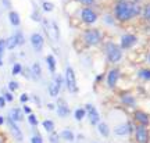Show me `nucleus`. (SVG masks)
<instances>
[{"label":"nucleus","mask_w":150,"mask_h":143,"mask_svg":"<svg viewBox=\"0 0 150 143\" xmlns=\"http://www.w3.org/2000/svg\"><path fill=\"white\" fill-rule=\"evenodd\" d=\"M140 11H142V8L132 1L121 0L114 6V17L118 21H128L131 18H134L135 16H139Z\"/></svg>","instance_id":"1"},{"label":"nucleus","mask_w":150,"mask_h":143,"mask_svg":"<svg viewBox=\"0 0 150 143\" xmlns=\"http://www.w3.org/2000/svg\"><path fill=\"white\" fill-rule=\"evenodd\" d=\"M102 32L96 29V28H89L82 33V39L88 46H97L102 42Z\"/></svg>","instance_id":"2"},{"label":"nucleus","mask_w":150,"mask_h":143,"mask_svg":"<svg viewBox=\"0 0 150 143\" xmlns=\"http://www.w3.org/2000/svg\"><path fill=\"white\" fill-rule=\"evenodd\" d=\"M106 54H107V58L108 61L112 64L118 63L121 57H122V52H121V47H118L115 43L112 42H108L106 45Z\"/></svg>","instance_id":"3"},{"label":"nucleus","mask_w":150,"mask_h":143,"mask_svg":"<svg viewBox=\"0 0 150 143\" xmlns=\"http://www.w3.org/2000/svg\"><path fill=\"white\" fill-rule=\"evenodd\" d=\"M64 82L67 85V89L70 90L71 93H76L78 92V86H76V78H75V72L71 67L65 68V78Z\"/></svg>","instance_id":"4"},{"label":"nucleus","mask_w":150,"mask_h":143,"mask_svg":"<svg viewBox=\"0 0 150 143\" xmlns=\"http://www.w3.org/2000/svg\"><path fill=\"white\" fill-rule=\"evenodd\" d=\"M81 20L88 25H92L97 21V13L91 7H83L81 10Z\"/></svg>","instance_id":"5"},{"label":"nucleus","mask_w":150,"mask_h":143,"mask_svg":"<svg viewBox=\"0 0 150 143\" xmlns=\"http://www.w3.org/2000/svg\"><path fill=\"white\" fill-rule=\"evenodd\" d=\"M6 121H7V127H8V129H10L11 135L14 136V139L18 140V142H22V140H24V135H22V131L20 129V127L17 125V122L13 121L10 117H8Z\"/></svg>","instance_id":"6"},{"label":"nucleus","mask_w":150,"mask_h":143,"mask_svg":"<svg viewBox=\"0 0 150 143\" xmlns=\"http://www.w3.org/2000/svg\"><path fill=\"white\" fill-rule=\"evenodd\" d=\"M31 45H32V47L35 52H42L43 49V45H45V39H43L42 33H39V32H33L32 35H31Z\"/></svg>","instance_id":"7"},{"label":"nucleus","mask_w":150,"mask_h":143,"mask_svg":"<svg viewBox=\"0 0 150 143\" xmlns=\"http://www.w3.org/2000/svg\"><path fill=\"white\" fill-rule=\"evenodd\" d=\"M85 111H86V115L89 117V121H91L92 125H97L100 122V115H99L97 110L92 104H86Z\"/></svg>","instance_id":"8"},{"label":"nucleus","mask_w":150,"mask_h":143,"mask_svg":"<svg viewBox=\"0 0 150 143\" xmlns=\"http://www.w3.org/2000/svg\"><path fill=\"white\" fill-rule=\"evenodd\" d=\"M136 140L139 143H147V140H149V133L143 125H139L136 128Z\"/></svg>","instance_id":"9"},{"label":"nucleus","mask_w":150,"mask_h":143,"mask_svg":"<svg viewBox=\"0 0 150 143\" xmlns=\"http://www.w3.org/2000/svg\"><path fill=\"white\" fill-rule=\"evenodd\" d=\"M136 42V38L134 35H124L121 38V49H129L132 47Z\"/></svg>","instance_id":"10"},{"label":"nucleus","mask_w":150,"mask_h":143,"mask_svg":"<svg viewBox=\"0 0 150 143\" xmlns=\"http://www.w3.org/2000/svg\"><path fill=\"white\" fill-rule=\"evenodd\" d=\"M118 76H120V71H118L117 68H112L111 71L108 72L107 85L110 86V88H114V86H115V84H117V81H118Z\"/></svg>","instance_id":"11"},{"label":"nucleus","mask_w":150,"mask_h":143,"mask_svg":"<svg viewBox=\"0 0 150 143\" xmlns=\"http://www.w3.org/2000/svg\"><path fill=\"white\" fill-rule=\"evenodd\" d=\"M57 114L60 117H63V118H65V117L70 114V108H68V106H67V103L64 100L57 101Z\"/></svg>","instance_id":"12"},{"label":"nucleus","mask_w":150,"mask_h":143,"mask_svg":"<svg viewBox=\"0 0 150 143\" xmlns=\"http://www.w3.org/2000/svg\"><path fill=\"white\" fill-rule=\"evenodd\" d=\"M131 132V125L129 124H122V125H118L114 128V133L118 136H125Z\"/></svg>","instance_id":"13"},{"label":"nucleus","mask_w":150,"mask_h":143,"mask_svg":"<svg viewBox=\"0 0 150 143\" xmlns=\"http://www.w3.org/2000/svg\"><path fill=\"white\" fill-rule=\"evenodd\" d=\"M8 21L13 27H20L21 24V18H20V14L17 11H10L8 13Z\"/></svg>","instance_id":"14"},{"label":"nucleus","mask_w":150,"mask_h":143,"mask_svg":"<svg viewBox=\"0 0 150 143\" xmlns=\"http://www.w3.org/2000/svg\"><path fill=\"white\" fill-rule=\"evenodd\" d=\"M8 117H10V118L14 122H21L22 120H24V114H22V111L20 110V108H17V107L11 110V111H10V115H8Z\"/></svg>","instance_id":"15"},{"label":"nucleus","mask_w":150,"mask_h":143,"mask_svg":"<svg viewBox=\"0 0 150 143\" xmlns=\"http://www.w3.org/2000/svg\"><path fill=\"white\" fill-rule=\"evenodd\" d=\"M42 75V68H40V64L39 63H33L32 68H31V76L33 79H39Z\"/></svg>","instance_id":"16"},{"label":"nucleus","mask_w":150,"mask_h":143,"mask_svg":"<svg viewBox=\"0 0 150 143\" xmlns=\"http://www.w3.org/2000/svg\"><path fill=\"white\" fill-rule=\"evenodd\" d=\"M60 138H63L64 140H67V142H74L75 135L72 131H70V129H63L61 133H60Z\"/></svg>","instance_id":"17"},{"label":"nucleus","mask_w":150,"mask_h":143,"mask_svg":"<svg viewBox=\"0 0 150 143\" xmlns=\"http://www.w3.org/2000/svg\"><path fill=\"white\" fill-rule=\"evenodd\" d=\"M60 89H61V88H60L54 81H52V82H50V85H49V95L52 96V97H57L59 93H60Z\"/></svg>","instance_id":"18"},{"label":"nucleus","mask_w":150,"mask_h":143,"mask_svg":"<svg viewBox=\"0 0 150 143\" xmlns=\"http://www.w3.org/2000/svg\"><path fill=\"white\" fill-rule=\"evenodd\" d=\"M135 118H136V121L140 122V125H143V127L149 124V117L146 115L145 113H140V111L135 113Z\"/></svg>","instance_id":"19"},{"label":"nucleus","mask_w":150,"mask_h":143,"mask_svg":"<svg viewBox=\"0 0 150 143\" xmlns=\"http://www.w3.org/2000/svg\"><path fill=\"white\" fill-rule=\"evenodd\" d=\"M17 46H18V43H17V39L14 35H13V36H8L6 39V49H7V50H14Z\"/></svg>","instance_id":"20"},{"label":"nucleus","mask_w":150,"mask_h":143,"mask_svg":"<svg viewBox=\"0 0 150 143\" xmlns=\"http://www.w3.org/2000/svg\"><path fill=\"white\" fill-rule=\"evenodd\" d=\"M46 63H47L50 74H54V72H56V58H54V56L49 54L47 57H46Z\"/></svg>","instance_id":"21"},{"label":"nucleus","mask_w":150,"mask_h":143,"mask_svg":"<svg viewBox=\"0 0 150 143\" xmlns=\"http://www.w3.org/2000/svg\"><path fill=\"white\" fill-rule=\"evenodd\" d=\"M97 129H99L100 135L104 136V138H107L108 133H110V129H108V127H107V124H106V122H99V124H97Z\"/></svg>","instance_id":"22"},{"label":"nucleus","mask_w":150,"mask_h":143,"mask_svg":"<svg viewBox=\"0 0 150 143\" xmlns=\"http://www.w3.org/2000/svg\"><path fill=\"white\" fill-rule=\"evenodd\" d=\"M42 125L46 132H49V133L54 132V122L52 121V120H45V121L42 122Z\"/></svg>","instance_id":"23"},{"label":"nucleus","mask_w":150,"mask_h":143,"mask_svg":"<svg viewBox=\"0 0 150 143\" xmlns=\"http://www.w3.org/2000/svg\"><path fill=\"white\" fill-rule=\"evenodd\" d=\"M86 115V111H85V108H76L74 113V117H75V120H78V121H82L83 118H85Z\"/></svg>","instance_id":"24"},{"label":"nucleus","mask_w":150,"mask_h":143,"mask_svg":"<svg viewBox=\"0 0 150 143\" xmlns=\"http://www.w3.org/2000/svg\"><path fill=\"white\" fill-rule=\"evenodd\" d=\"M122 103L125 104V106H135V99L132 97V96L129 95H124L122 96Z\"/></svg>","instance_id":"25"},{"label":"nucleus","mask_w":150,"mask_h":143,"mask_svg":"<svg viewBox=\"0 0 150 143\" xmlns=\"http://www.w3.org/2000/svg\"><path fill=\"white\" fill-rule=\"evenodd\" d=\"M42 8H43V11H46V13H52V11L54 10V4L50 3V1H43Z\"/></svg>","instance_id":"26"},{"label":"nucleus","mask_w":150,"mask_h":143,"mask_svg":"<svg viewBox=\"0 0 150 143\" xmlns=\"http://www.w3.org/2000/svg\"><path fill=\"white\" fill-rule=\"evenodd\" d=\"M22 72V65L20 63H16L13 65V69H11V74L13 75H18Z\"/></svg>","instance_id":"27"},{"label":"nucleus","mask_w":150,"mask_h":143,"mask_svg":"<svg viewBox=\"0 0 150 143\" xmlns=\"http://www.w3.org/2000/svg\"><path fill=\"white\" fill-rule=\"evenodd\" d=\"M14 36H16L17 39V43H18V46H21V45H24V42H25V39H24V36H22V32H16L14 33Z\"/></svg>","instance_id":"28"},{"label":"nucleus","mask_w":150,"mask_h":143,"mask_svg":"<svg viewBox=\"0 0 150 143\" xmlns=\"http://www.w3.org/2000/svg\"><path fill=\"white\" fill-rule=\"evenodd\" d=\"M18 88H20L18 82H16V81H10V82H8V90H10V92H16Z\"/></svg>","instance_id":"29"},{"label":"nucleus","mask_w":150,"mask_h":143,"mask_svg":"<svg viewBox=\"0 0 150 143\" xmlns=\"http://www.w3.org/2000/svg\"><path fill=\"white\" fill-rule=\"evenodd\" d=\"M76 3H81L82 6H85V7H91V6L95 4V0H75Z\"/></svg>","instance_id":"30"},{"label":"nucleus","mask_w":150,"mask_h":143,"mask_svg":"<svg viewBox=\"0 0 150 143\" xmlns=\"http://www.w3.org/2000/svg\"><path fill=\"white\" fill-rule=\"evenodd\" d=\"M139 76L143 79H150V69H142L139 71Z\"/></svg>","instance_id":"31"},{"label":"nucleus","mask_w":150,"mask_h":143,"mask_svg":"<svg viewBox=\"0 0 150 143\" xmlns=\"http://www.w3.org/2000/svg\"><path fill=\"white\" fill-rule=\"evenodd\" d=\"M49 140H50V143H59L60 142V136L57 135V133L52 132L50 133V136H49Z\"/></svg>","instance_id":"32"},{"label":"nucleus","mask_w":150,"mask_h":143,"mask_svg":"<svg viewBox=\"0 0 150 143\" xmlns=\"http://www.w3.org/2000/svg\"><path fill=\"white\" fill-rule=\"evenodd\" d=\"M28 121H29V124H31L32 127H36L38 125V118L33 115V114H29V115H28Z\"/></svg>","instance_id":"33"},{"label":"nucleus","mask_w":150,"mask_h":143,"mask_svg":"<svg viewBox=\"0 0 150 143\" xmlns=\"http://www.w3.org/2000/svg\"><path fill=\"white\" fill-rule=\"evenodd\" d=\"M143 17H145V20L150 21V4H147L145 7V10H143Z\"/></svg>","instance_id":"34"},{"label":"nucleus","mask_w":150,"mask_h":143,"mask_svg":"<svg viewBox=\"0 0 150 143\" xmlns=\"http://www.w3.org/2000/svg\"><path fill=\"white\" fill-rule=\"evenodd\" d=\"M31 143H43V139L40 135H35L31 138Z\"/></svg>","instance_id":"35"},{"label":"nucleus","mask_w":150,"mask_h":143,"mask_svg":"<svg viewBox=\"0 0 150 143\" xmlns=\"http://www.w3.org/2000/svg\"><path fill=\"white\" fill-rule=\"evenodd\" d=\"M6 50V39H0V56H3V53H4Z\"/></svg>","instance_id":"36"},{"label":"nucleus","mask_w":150,"mask_h":143,"mask_svg":"<svg viewBox=\"0 0 150 143\" xmlns=\"http://www.w3.org/2000/svg\"><path fill=\"white\" fill-rule=\"evenodd\" d=\"M54 82H56V84H57V85L61 88V85H63L64 79H63V76H61V75H56V78H54Z\"/></svg>","instance_id":"37"},{"label":"nucleus","mask_w":150,"mask_h":143,"mask_svg":"<svg viewBox=\"0 0 150 143\" xmlns=\"http://www.w3.org/2000/svg\"><path fill=\"white\" fill-rule=\"evenodd\" d=\"M3 97L6 99V101H13V99H14L13 95H11V92H6L4 95H3Z\"/></svg>","instance_id":"38"},{"label":"nucleus","mask_w":150,"mask_h":143,"mask_svg":"<svg viewBox=\"0 0 150 143\" xmlns=\"http://www.w3.org/2000/svg\"><path fill=\"white\" fill-rule=\"evenodd\" d=\"M20 100H21V103H27V101L29 100V96H28L27 93H24V95H21V97H20Z\"/></svg>","instance_id":"39"},{"label":"nucleus","mask_w":150,"mask_h":143,"mask_svg":"<svg viewBox=\"0 0 150 143\" xmlns=\"http://www.w3.org/2000/svg\"><path fill=\"white\" fill-rule=\"evenodd\" d=\"M32 20H35V21H40V16H39V13H38V11H33Z\"/></svg>","instance_id":"40"},{"label":"nucleus","mask_w":150,"mask_h":143,"mask_svg":"<svg viewBox=\"0 0 150 143\" xmlns=\"http://www.w3.org/2000/svg\"><path fill=\"white\" fill-rule=\"evenodd\" d=\"M24 113H27L28 115H29V114H32V110H31V107H29V106H24Z\"/></svg>","instance_id":"41"},{"label":"nucleus","mask_w":150,"mask_h":143,"mask_svg":"<svg viewBox=\"0 0 150 143\" xmlns=\"http://www.w3.org/2000/svg\"><path fill=\"white\" fill-rule=\"evenodd\" d=\"M6 106V99L3 96H0V108H3Z\"/></svg>","instance_id":"42"},{"label":"nucleus","mask_w":150,"mask_h":143,"mask_svg":"<svg viewBox=\"0 0 150 143\" xmlns=\"http://www.w3.org/2000/svg\"><path fill=\"white\" fill-rule=\"evenodd\" d=\"M4 1V6L6 7H10V0H3Z\"/></svg>","instance_id":"43"},{"label":"nucleus","mask_w":150,"mask_h":143,"mask_svg":"<svg viewBox=\"0 0 150 143\" xmlns=\"http://www.w3.org/2000/svg\"><path fill=\"white\" fill-rule=\"evenodd\" d=\"M4 121H6V120L1 115H0V125H3V124H4Z\"/></svg>","instance_id":"44"},{"label":"nucleus","mask_w":150,"mask_h":143,"mask_svg":"<svg viewBox=\"0 0 150 143\" xmlns=\"http://www.w3.org/2000/svg\"><path fill=\"white\" fill-rule=\"evenodd\" d=\"M3 65V56H0V67Z\"/></svg>","instance_id":"45"},{"label":"nucleus","mask_w":150,"mask_h":143,"mask_svg":"<svg viewBox=\"0 0 150 143\" xmlns=\"http://www.w3.org/2000/svg\"><path fill=\"white\" fill-rule=\"evenodd\" d=\"M0 143H3V140H1V138H0Z\"/></svg>","instance_id":"46"},{"label":"nucleus","mask_w":150,"mask_h":143,"mask_svg":"<svg viewBox=\"0 0 150 143\" xmlns=\"http://www.w3.org/2000/svg\"><path fill=\"white\" fill-rule=\"evenodd\" d=\"M149 61H150V54H149Z\"/></svg>","instance_id":"47"}]
</instances>
